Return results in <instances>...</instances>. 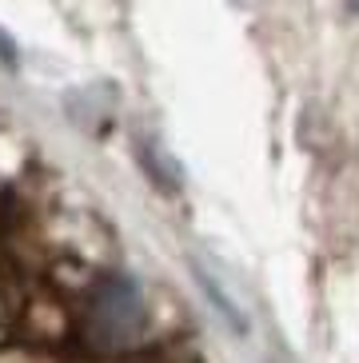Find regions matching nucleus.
<instances>
[{
  "label": "nucleus",
  "mask_w": 359,
  "mask_h": 363,
  "mask_svg": "<svg viewBox=\"0 0 359 363\" xmlns=\"http://www.w3.org/2000/svg\"><path fill=\"white\" fill-rule=\"evenodd\" d=\"M355 4H359V0H355Z\"/></svg>",
  "instance_id": "f03ea898"
},
{
  "label": "nucleus",
  "mask_w": 359,
  "mask_h": 363,
  "mask_svg": "<svg viewBox=\"0 0 359 363\" xmlns=\"http://www.w3.org/2000/svg\"><path fill=\"white\" fill-rule=\"evenodd\" d=\"M88 328L100 343H128L136 340L140 328H144V303H140L136 288L128 279H112L96 291L92 299V315H88Z\"/></svg>",
  "instance_id": "f257e3e1"
}]
</instances>
